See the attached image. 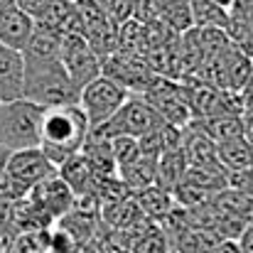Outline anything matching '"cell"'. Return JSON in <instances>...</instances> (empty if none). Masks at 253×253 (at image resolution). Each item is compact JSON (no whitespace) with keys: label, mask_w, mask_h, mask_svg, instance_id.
<instances>
[{"label":"cell","mask_w":253,"mask_h":253,"mask_svg":"<svg viewBox=\"0 0 253 253\" xmlns=\"http://www.w3.org/2000/svg\"><path fill=\"white\" fill-rule=\"evenodd\" d=\"M209 253H244V251H241V246H239L236 239H221V241L214 244V249Z\"/></svg>","instance_id":"obj_27"},{"label":"cell","mask_w":253,"mask_h":253,"mask_svg":"<svg viewBox=\"0 0 253 253\" xmlns=\"http://www.w3.org/2000/svg\"><path fill=\"white\" fill-rule=\"evenodd\" d=\"M79 93L82 88L74 84L62 59H25L22 98L42 108H57L79 103Z\"/></svg>","instance_id":"obj_2"},{"label":"cell","mask_w":253,"mask_h":253,"mask_svg":"<svg viewBox=\"0 0 253 253\" xmlns=\"http://www.w3.org/2000/svg\"><path fill=\"white\" fill-rule=\"evenodd\" d=\"M98 5H101L103 12L108 15V20L116 22V25H123V22L133 20L135 0H98Z\"/></svg>","instance_id":"obj_22"},{"label":"cell","mask_w":253,"mask_h":253,"mask_svg":"<svg viewBox=\"0 0 253 253\" xmlns=\"http://www.w3.org/2000/svg\"><path fill=\"white\" fill-rule=\"evenodd\" d=\"M35 30V20L20 10L17 5L0 7V44H7L12 49H25L30 42V35Z\"/></svg>","instance_id":"obj_10"},{"label":"cell","mask_w":253,"mask_h":253,"mask_svg":"<svg viewBox=\"0 0 253 253\" xmlns=\"http://www.w3.org/2000/svg\"><path fill=\"white\" fill-rule=\"evenodd\" d=\"M7 5H15V0H0V7H7Z\"/></svg>","instance_id":"obj_31"},{"label":"cell","mask_w":253,"mask_h":253,"mask_svg":"<svg viewBox=\"0 0 253 253\" xmlns=\"http://www.w3.org/2000/svg\"><path fill=\"white\" fill-rule=\"evenodd\" d=\"M40 253H52V251H40Z\"/></svg>","instance_id":"obj_32"},{"label":"cell","mask_w":253,"mask_h":253,"mask_svg":"<svg viewBox=\"0 0 253 253\" xmlns=\"http://www.w3.org/2000/svg\"><path fill=\"white\" fill-rule=\"evenodd\" d=\"M130 96V91L118 82H113L111 77L101 74L96 77L91 84H86L79 93V106L88 118V126L96 128L101 123H106Z\"/></svg>","instance_id":"obj_5"},{"label":"cell","mask_w":253,"mask_h":253,"mask_svg":"<svg viewBox=\"0 0 253 253\" xmlns=\"http://www.w3.org/2000/svg\"><path fill=\"white\" fill-rule=\"evenodd\" d=\"M44 111L47 108L27 98L0 101V145L10 148L12 153L40 148Z\"/></svg>","instance_id":"obj_3"},{"label":"cell","mask_w":253,"mask_h":253,"mask_svg":"<svg viewBox=\"0 0 253 253\" xmlns=\"http://www.w3.org/2000/svg\"><path fill=\"white\" fill-rule=\"evenodd\" d=\"M101 253H133V246L118 231H111L106 236V241L101 244Z\"/></svg>","instance_id":"obj_24"},{"label":"cell","mask_w":253,"mask_h":253,"mask_svg":"<svg viewBox=\"0 0 253 253\" xmlns=\"http://www.w3.org/2000/svg\"><path fill=\"white\" fill-rule=\"evenodd\" d=\"M133 253H172V244H169V239L163 234V229L155 221V226L143 239H138L133 244Z\"/></svg>","instance_id":"obj_21"},{"label":"cell","mask_w":253,"mask_h":253,"mask_svg":"<svg viewBox=\"0 0 253 253\" xmlns=\"http://www.w3.org/2000/svg\"><path fill=\"white\" fill-rule=\"evenodd\" d=\"M184 172H187V158L182 150H168L158 158V177H155V184L163 187L165 192H172L182 179H184Z\"/></svg>","instance_id":"obj_15"},{"label":"cell","mask_w":253,"mask_h":253,"mask_svg":"<svg viewBox=\"0 0 253 253\" xmlns=\"http://www.w3.org/2000/svg\"><path fill=\"white\" fill-rule=\"evenodd\" d=\"M108 145H111V155H113L118 169L128 168L130 163H135L140 158L138 138H133V135H116V138H111Z\"/></svg>","instance_id":"obj_20"},{"label":"cell","mask_w":253,"mask_h":253,"mask_svg":"<svg viewBox=\"0 0 253 253\" xmlns=\"http://www.w3.org/2000/svg\"><path fill=\"white\" fill-rule=\"evenodd\" d=\"M25 88V54L0 44V101L22 98Z\"/></svg>","instance_id":"obj_9"},{"label":"cell","mask_w":253,"mask_h":253,"mask_svg":"<svg viewBox=\"0 0 253 253\" xmlns=\"http://www.w3.org/2000/svg\"><path fill=\"white\" fill-rule=\"evenodd\" d=\"M88 118L79 103L47 108L42 118V140L40 150L52 160L54 168H59L67 158L82 153L86 138H88Z\"/></svg>","instance_id":"obj_1"},{"label":"cell","mask_w":253,"mask_h":253,"mask_svg":"<svg viewBox=\"0 0 253 253\" xmlns=\"http://www.w3.org/2000/svg\"><path fill=\"white\" fill-rule=\"evenodd\" d=\"M49 2H52V0H15V5H17L20 10H25L32 20H37V17L49 7Z\"/></svg>","instance_id":"obj_25"},{"label":"cell","mask_w":253,"mask_h":253,"mask_svg":"<svg viewBox=\"0 0 253 253\" xmlns=\"http://www.w3.org/2000/svg\"><path fill=\"white\" fill-rule=\"evenodd\" d=\"M163 123L160 113L155 111V106L145 98V96H128L126 103L101 126L91 128L88 133L96 135V138H103V140H111L116 135H133V138H140L143 133L158 128Z\"/></svg>","instance_id":"obj_4"},{"label":"cell","mask_w":253,"mask_h":253,"mask_svg":"<svg viewBox=\"0 0 253 253\" xmlns=\"http://www.w3.org/2000/svg\"><path fill=\"white\" fill-rule=\"evenodd\" d=\"M199 133H204L214 143H224L244 135V116H211V118H192L189 123Z\"/></svg>","instance_id":"obj_12"},{"label":"cell","mask_w":253,"mask_h":253,"mask_svg":"<svg viewBox=\"0 0 253 253\" xmlns=\"http://www.w3.org/2000/svg\"><path fill=\"white\" fill-rule=\"evenodd\" d=\"M231 12L211 0H192V22L194 27H221L226 30Z\"/></svg>","instance_id":"obj_19"},{"label":"cell","mask_w":253,"mask_h":253,"mask_svg":"<svg viewBox=\"0 0 253 253\" xmlns=\"http://www.w3.org/2000/svg\"><path fill=\"white\" fill-rule=\"evenodd\" d=\"M216 160L226 172L253 168V145L244 135L216 143Z\"/></svg>","instance_id":"obj_14"},{"label":"cell","mask_w":253,"mask_h":253,"mask_svg":"<svg viewBox=\"0 0 253 253\" xmlns=\"http://www.w3.org/2000/svg\"><path fill=\"white\" fill-rule=\"evenodd\" d=\"M62 62L79 88L91 84L103 72V59L88 47L84 35H62Z\"/></svg>","instance_id":"obj_6"},{"label":"cell","mask_w":253,"mask_h":253,"mask_svg":"<svg viewBox=\"0 0 253 253\" xmlns=\"http://www.w3.org/2000/svg\"><path fill=\"white\" fill-rule=\"evenodd\" d=\"M239 93H241V106H244V113L253 116V77H251V82L244 86Z\"/></svg>","instance_id":"obj_28"},{"label":"cell","mask_w":253,"mask_h":253,"mask_svg":"<svg viewBox=\"0 0 253 253\" xmlns=\"http://www.w3.org/2000/svg\"><path fill=\"white\" fill-rule=\"evenodd\" d=\"M72 2H77V0H72Z\"/></svg>","instance_id":"obj_33"},{"label":"cell","mask_w":253,"mask_h":253,"mask_svg":"<svg viewBox=\"0 0 253 253\" xmlns=\"http://www.w3.org/2000/svg\"><path fill=\"white\" fill-rule=\"evenodd\" d=\"M172 253H177V251H172Z\"/></svg>","instance_id":"obj_34"},{"label":"cell","mask_w":253,"mask_h":253,"mask_svg":"<svg viewBox=\"0 0 253 253\" xmlns=\"http://www.w3.org/2000/svg\"><path fill=\"white\" fill-rule=\"evenodd\" d=\"M57 174V168L52 160L40 150V148H27V150H15L7 160V177L27 194L35 184L42 179Z\"/></svg>","instance_id":"obj_7"},{"label":"cell","mask_w":253,"mask_h":253,"mask_svg":"<svg viewBox=\"0 0 253 253\" xmlns=\"http://www.w3.org/2000/svg\"><path fill=\"white\" fill-rule=\"evenodd\" d=\"M118 177L123 179V184H126L130 192H140V189L155 184V177H158V160L140 155V158H138L135 163H130L128 168L118 169Z\"/></svg>","instance_id":"obj_17"},{"label":"cell","mask_w":253,"mask_h":253,"mask_svg":"<svg viewBox=\"0 0 253 253\" xmlns=\"http://www.w3.org/2000/svg\"><path fill=\"white\" fill-rule=\"evenodd\" d=\"M133 199H135L138 209H140L145 216L155 219V221H158L160 216H165L169 209L174 207L172 194L165 192L163 187H158V184H150V187H145V189L135 192V194H133Z\"/></svg>","instance_id":"obj_16"},{"label":"cell","mask_w":253,"mask_h":253,"mask_svg":"<svg viewBox=\"0 0 253 253\" xmlns=\"http://www.w3.org/2000/svg\"><path fill=\"white\" fill-rule=\"evenodd\" d=\"M10 155H12V150L10 148H5V145H0V177L5 174V169H7V160H10Z\"/></svg>","instance_id":"obj_29"},{"label":"cell","mask_w":253,"mask_h":253,"mask_svg":"<svg viewBox=\"0 0 253 253\" xmlns=\"http://www.w3.org/2000/svg\"><path fill=\"white\" fill-rule=\"evenodd\" d=\"M216 241H221V239H216L211 231H207V229H202V226H189V229H184V231L174 239L172 251H177V253H209L214 249Z\"/></svg>","instance_id":"obj_18"},{"label":"cell","mask_w":253,"mask_h":253,"mask_svg":"<svg viewBox=\"0 0 253 253\" xmlns=\"http://www.w3.org/2000/svg\"><path fill=\"white\" fill-rule=\"evenodd\" d=\"M133 17L143 25H150V22L160 20V0H135Z\"/></svg>","instance_id":"obj_23"},{"label":"cell","mask_w":253,"mask_h":253,"mask_svg":"<svg viewBox=\"0 0 253 253\" xmlns=\"http://www.w3.org/2000/svg\"><path fill=\"white\" fill-rule=\"evenodd\" d=\"M22 54L25 59H62V35L35 25Z\"/></svg>","instance_id":"obj_13"},{"label":"cell","mask_w":253,"mask_h":253,"mask_svg":"<svg viewBox=\"0 0 253 253\" xmlns=\"http://www.w3.org/2000/svg\"><path fill=\"white\" fill-rule=\"evenodd\" d=\"M27 199H30L40 211H44L52 221L67 216V214L77 207V194L67 187V182H64L59 174H52V177L42 179L40 184H35V187L27 192Z\"/></svg>","instance_id":"obj_8"},{"label":"cell","mask_w":253,"mask_h":253,"mask_svg":"<svg viewBox=\"0 0 253 253\" xmlns=\"http://www.w3.org/2000/svg\"><path fill=\"white\" fill-rule=\"evenodd\" d=\"M239 246H241V251L244 253H253V219L246 221V226L241 229V234H239Z\"/></svg>","instance_id":"obj_26"},{"label":"cell","mask_w":253,"mask_h":253,"mask_svg":"<svg viewBox=\"0 0 253 253\" xmlns=\"http://www.w3.org/2000/svg\"><path fill=\"white\" fill-rule=\"evenodd\" d=\"M211 2H216V5H221V7H226V10H229L234 0H211Z\"/></svg>","instance_id":"obj_30"},{"label":"cell","mask_w":253,"mask_h":253,"mask_svg":"<svg viewBox=\"0 0 253 253\" xmlns=\"http://www.w3.org/2000/svg\"><path fill=\"white\" fill-rule=\"evenodd\" d=\"M57 174L67 182V187L77 194V197H86V194H93L96 189V174L88 165V160L84 158V153H77L72 158H67L59 168H57Z\"/></svg>","instance_id":"obj_11"}]
</instances>
